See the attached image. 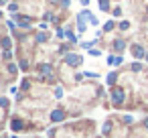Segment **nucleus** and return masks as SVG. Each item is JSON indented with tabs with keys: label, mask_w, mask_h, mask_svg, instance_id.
<instances>
[{
	"label": "nucleus",
	"mask_w": 148,
	"mask_h": 138,
	"mask_svg": "<svg viewBox=\"0 0 148 138\" xmlns=\"http://www.w3.org/2000/svg\"><path fill=\"white\" fill-rule=\"evenodd\" d=\"M23 128V122L21 120H12V130H21Z\"/></svg>",
	"instance_id": "6"
},
{
	"label": "nucleus",
	"mask_w": 148,
	"mask_h": 138,
	"mask_svg": "<svg viewBox=\"0 0 148 138\" xmlns=\"http://www.w3.org/2000/svg\"><path fill=\"white\" fill-rule=\"evenodd\" d=\"M99 2H101V8H103V10H108V0H99Z\"/></svg>",
	"instance_id": "11"
},
{
	"label": "nucleus",
	"mask_w": 148,
	"mask_h": 138,
	"mask_svg": "<svg viewBox=\"0 0 148 138\" xmlns=\"http://www.w3.org/2000/svg\"><path fill=\"white\" fill-rule=\"evenodd\" d=\"M114 81H116V75H114V73H112V75H108V83H114Z\"/></svg>",
	"instance_id": "10"
},
{
	"label": "nucleus",
	"mask_w": 148,
	"mask_h": 138,
	"mask_svg": "<svg viewBox=\"0 0 148 138\" xmlns=\"http://www.w3.org/2000/svg\"><path fill=\"white\" fill-rule=\"evenodd\" d=\"M134 55H136L138 59H142V57H144V49H142L140 45H134Z\"/></svg>",
	"instance_id": "3"
},
{
	"label": "nucleus",
	"mask_w": 148,
	"mask_h": 138,
	"mask_svg": "<svg viewBox=\"0 0 148 138\" xmlns=\"http://www.w3.org/2000/svg\"><path fill=\"white\" fill-rule=\"evenodd\" d=\"M87 2H89V0H81V4H87Z\"/></svg>",
	"instance_id": "12"
},
{
	"label": "nucleus",
	"mask_w": 148,
	"mask_h": 138,
	"mask_svg": "<svg viewBox=\"0 0 148 138\" xmlns=\"http://www.w3.org/2000/svg\"><path fill=\"white\" fill-rule=\"evenodd\" d=\"M65 63H69V65H79V63H81V57H79V55H67V57H65Z\"/></svg>",
	"instance_id": "2"
},
{
	"label": "nucleus",
	"mask_w": 148,
	"mask_h": 138,
	"mask_svg": "<svg viewBox=\"0 0 148 138\" xmlns=\"http://www.w3.org/2000/svg\"><path fill=\"white\" fill-rule=\"evenodd\" d=\"M2 47H6V49H8V47H10V39H4V41H2Z\"/></svg>",
	"instance_id": "9"
},
{
	"label": "nucleus",
	"mask_w": 148,
	"mask_h": 138,
	"mask_svg": "<svg viewBox=\"0 0 148 138\" xmlns=\"http://www.w3.org/2000/svg\"><path fill=\"white\" fill-rule=\"evenodd\" d=\"M114 47H116L118 51H122V49H124V43H122V41H116V43H114Z\"/></svg>",
	"instance_id": "8"
},
{
	"label": "nucleus",
	"mask_w": 148,
	"mask_h": 138,
	"mask_svg": "<svg viewBox=\"0 0 148 138\" xmlns=\"http://www.w3.org/2000/svg\"><path fill=\"white\" fill-rule=\"evenodd\" d=\"M112 100H114L116 104H122V102H124V91H122V89H114V91H112Z\"/></svg>",
	"instance_id": "1"
},
{
	"label": "nucleus",
	"mask_w": 148,
	"mask_h": 138,
	"mask_svg": "<svg viewBox=\"0 0 148 138\" xmlns=\"http://www.w3.org/2000/svg\"><path fill=\"white\" fill-rule=\"evenodd\" d=\"M144 124H146V128H148V118H146V122H144Z\"/></svg>",
	"instance_id": "13"
},
{
	"label": "nucleus",
	"mask_w": 148,
	"mask_h": 138,
	"mask_svg": "<svg viewBox=\"0 0 148 138\" xmlns=\"http://www.w3.org/2000/svg\"><path fill=\"white\" fill-rule=\"evenodd\" d=\"M51 118H53V122H61V120H63V112H61V110H55Z\"/></svg>",
	"instance_id": "4"
},
{
	"label": "nucleus",
	"mask_w": 148,
	"mask_h": 138,
	"mask_svg": "<svg viewBox=\"0 0 148 138\" xmlns=\"http://www.w3.org/2000/svg\"><path fill=\"white\" fill-rule=\"evenodd\" d=\"M108 63H110V65H112V63L118 65V63H122V57H108Z\"/></svg>",
	"instance_id": "5"
},
{
	"label": "nucleus",
	"mask_w": 148,
	"mask_h": 138,
	"mask_svg": "<svg viewBox=\"0 0 148 138\" xmlns=\"http://www.w3.org/2000/svg\"><path fill=\"white\" fill-rule=\"evenodd\" d=\"M79 19H81V21H83V19H91V12H87V10H83V12L79 14ZM91 21H93V19H91Z\"/></svg>",
	"instance_id": "7"
}]
</instances>
